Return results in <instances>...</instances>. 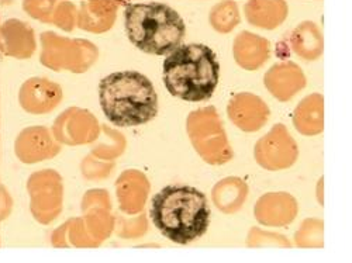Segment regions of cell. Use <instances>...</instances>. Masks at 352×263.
Here are the masks:
<instances>
[{
  "mask_svg": "<svg viewBox=\"0 0 352 263\" xmlns=\"http://www.w3.org/2000/svg\"><path fill=\"white\" fill-rule=\"evenodd\" d=\"M151 220L165 238L186 245L206 233L210 209L206 196L190 186H166L153 198Z\"/></svg>",
  "mask_w": 352,
  "mask_h": 263,
  "instance_id": "obj_1",
  "label": "cell"
},
{
  "mask_svg": "<svg viewBox=\"0 0 352 263\" xmlns=\"http://www.w3.org/2000/svg\"><path fill=\"white\" fill-rule=\"evenodd\" d=\"M216 52L204 44H181L164 61L162 79L168 92L184 102H206L219 84Z\"/></svg>",
  "mask_w": 352,
  "mask_h": 263,
  "instance_id": "obj_2",
  "label": "cell"
},
{
  "mask_svg": "<svg viewBox=\"0 0 352 263\" xmlns=\"http://www.w3.org/2000/svg\"><path fill=\"white\" fill-rule=\"evenodd\" d=\"M99 102L106 119L117 127L142 126L158 114L153 82L135 71L114 72L102 79Z\"/></svg>",
  "mask_w": 352,
  "mask_h": 263,
  "instance_id": "obj_3",
  "label": "cell"
},
{
  "mask_svg": "<svg viewBox=\"0 0 352 263\" xmlns=\"http://www.w3.org/2000/svg\"><path fill=\"white\" fill-rule=\"evenodd\" d=\"M124 30L140 51L162 56L182 44L186 25L181 14L165 3H126Z\"/></svg>",
  "mask_w": 352,
  "mask_h": 263,
  "instance_id": "obj_4",
  "label": "cell"
},
{
  "mask_svg": "<svg viewBox=\"0 0 352 263\" xmlns=\"http://www.w3.org/2000/svg\"><path fill=\"white\" fill-rule=\"evenodd\" d=\"M226 12L227 13H224V3L219 5L212 12V16H210L212 25L216 27L219 32H230L234 25L239 24L240 19H239V10L236 5L228 3Z\"/></svg>",
  "mask_w": 352,
  "mask_h": 263,
  "instance_id": "obj_5",
  "label": "cell"
}]
</instances>
